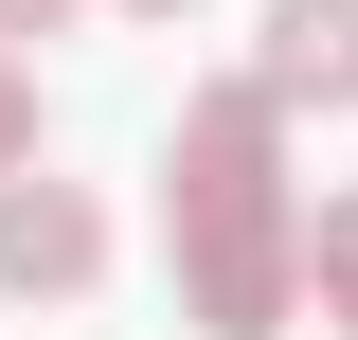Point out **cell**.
Listing matches in <instances>:
<instances>
[{
  "instance_id": "4",
  "label": "cell",
  "mask_w": 358,
  "mask_h": 340,
  "mask_svg": "<svg viewBox=\"0 0 358 340\" xmlns=\"http://www.w3.org/2000/svg\"><path fill=\"white\" fill-rule=\"evenodd\" d=\"M305 287L358 323V197H322V215H305Z\"/></svg>"
},
{
  "instance_id": "7",
  "label": "cell",
  "mask_w": 358,
  "mask_h": 340,
  "mask_svg": "<svg viewBox=\"0 0 358 340\" xmlns=\"http://www.w3.org/2000/svg\"><path fill=\"white\" fill-rule=\"evenodd\" d=\"M143 18H179V0H143Z\"/></svg>"
},
{
  "instance_id": "5",
  "label": "cell",
  "mask_w": 358,
  "mask_h": 340,
  "mask_svg": "<svg viewBox=\"0 0 358 340\" xmlns=\"http://www.w3.org/2000/svg\"><path fill=\"white\" fill-rule=\"evenodd\" d=\"M36 162V72H18V54H0V179Z\"/></svg>"
},
{
  "instance_id": "6",
  "label": "cell",
  "mask_w": 358,
  "mask_h": 340,
  "mask_svg": "<svg viewBox=\"0 0 358 340\" xmlns=\"http://www.w3.org/2000/svg\"><path fill=\"white\" fill-rule=\"evenodd\" d=\"M72 18H90V0H0V36H72Z\"/></svg>"
},
{
  "instance_id": "1",
  "label": "cell",
  "mask_w": 358,
  "mask_h": 340,
  "mask_svg": "<svg viewBox=\"0 0 358 340\" xmlns=\"http://www.w3.org/2000/svg\"><path fill=\"white\" fill-rule=\"evenodd\" d=\"M162 197H179V304L215 340H268L287 287H305V215H287V108L251 72H215L179 108V179Z\"/></svg>"
},
{
  "instance_id": "2",
  "label": "cell",
  "mask_w": 358,
  "mask_h": 340,
  "mask_svg": "<svg viewBox=\"0 0 358 340\" xmlns=\"http://www.w3.org/2000/svg\"><path fill=\"white\" fill-rule=\"evenodd\" d=\"M90 269H108L90 179H36V162H18V179H0V287H18V304H72Z\"/></svg>"
},
{
  "instance_id": "3",
  "label": "cell",
  "mask_w": 358,
  "mask_h": 340,
  "mask_svg": "<svg viewBox=\"0 0 358 340\" xmlns=\"http://www.w3.org/2000/svg\"><path fill=\"white\" fill-rule=\"evenodd\" d=\"M251 90H268V108H341V90H358V0H268Z\"/></svg>"
}]
</instances>
